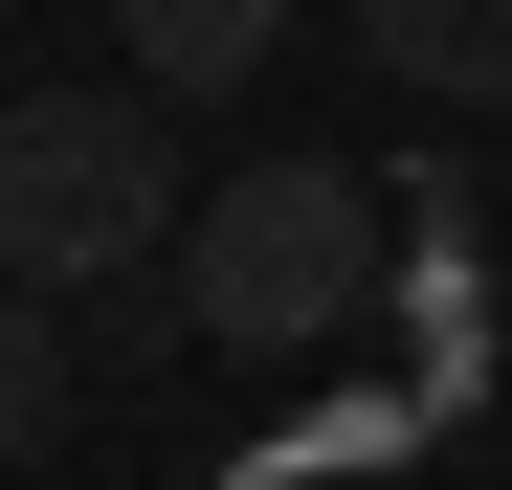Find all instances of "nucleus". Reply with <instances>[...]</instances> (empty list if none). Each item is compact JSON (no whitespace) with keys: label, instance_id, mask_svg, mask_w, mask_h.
<instances>
[{"label":"nucleus","instance_id":"nucleus-5","mask_svg":"<svg viewBox=\"0 0 512 490\" xmlns=\"http://www.w3.org/2000/svg\"><path fill=\"white\" fill-rule=\"evenodd\" d=\"M67 446V335H45V268H0V468Z\"/></svg>","mask_w":512,"mask_h":490},{"label":"nucleus","instance_id":"nucleus-2","mask_svg":"<svg viewBox=\"0 0 512 490\" xmlns=\"http://www.w3.org/2000/svg\"><path fill=\"white\" fill-rule=\"evenodd\" d=\"M179 245V90L112 67V90H0V268L45 290H134Z\"/></svg>","mask_w":512,"mask_h":490},{"label":"nucleus","instance_id":"nucleus-4","mask_svg":"<svg viewBox=\"0 0 512 490\" xmlns=\"http://www.w3.org/2000/svg\"><path fill=\"white\" fill-rule=\"evenodd\" d=\"M112 23H134V67H156V90H245V67L290 45V0H112Z\"/></svg>","mask_w":512,"mask_h":490},{"label":"nucleus","instance_id":"nucleus-3","mask_svg":"<svg viewBox=\"0 0 512 490\" xmlns=\"http://www.w3.org/2000/svg\"><path fill=\"white\" fill-rule=\"evenodd\" d=\"M357 45H379V90H423V112H490L512 90V0H357Z\"/></svg>","mask_w":512,"mask_h":490},{"label":"nucleus","instance_id":"nucleus-1","mask_svg":"<svg viewBox=\"0 0 512 490\" xmlns=\"http://www.w3.org/2000/svg\"><path fill=\"white\" fill-rule=\"evenodd\" d=\"M379 312V201L357 156H223L179 201V335L201 357H312Z\"/></svg>","mask_w":512,"mask_h":490}]
</instances>
